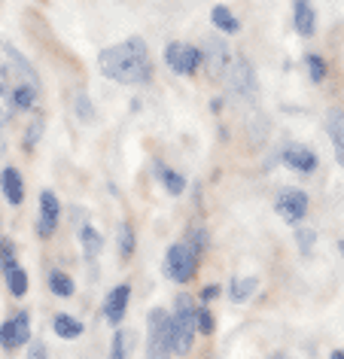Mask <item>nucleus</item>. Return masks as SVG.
Listing matches in <instances>:
<instances>
[{
	"instance_id": "f257e3e1",
	"label": "nucleus",
	"mask_w": 344,
	"mask_h": 359,
	"mask_svg": "<svg viewBox=\"0 0 344 359\" xmlns=\"http://www.w3.org/2000/svg\"><path fill=\"white\" fill-rule=\"evenodd\" d=\"M98 70L110 83L119 86H147L152 83V58L150 46L140 37H128L98 52Z\"/></svg>"
},
{
	"instance_id": "f03ea898",
	"label": "nucleus",
	"mask_w": 344,
	"mask_h": 359,
	"mask_svg": "<svg viewBox=\"0 0 344 359\" xmlns=\"http://www.w3.org/2000/svg\"><path fill=\"white\" fill-rule=\"evenodd\" d=\"M168 347L171 356H189L195 347V299L180 292L174 299V311L168 317Z\"/></svg>"
},
{
	"instance_id": "7ed1b4c3",
	"label": "nucleus",
	"mask_w": 344,
	"mask_h": 359,
	"mask_svg": "<svg viewBox=\"0 0 344 359\" xmlns=\"http://www.w3.org/2000/svg\"><path fill=\"white\" fill-rule=\"evenodd\" d=\"M198 268H201V259H198L192 250L183 244V241H177V244H171L165 250V259H161V274H165L168 280L186 286V283L195 280Z\"/></svg>"
},
{
	"instance_id": "20e7f679",
	"label": "nucleus",
	"mask_w": 344,
	"mask_h": 359,
	"mask_svg": "<svg viewBox=\"0 0 344 359\" xmlns=\"http://www.w3.org/2000/svg\"><path fill=\"white\" fill-rule=\"evenodd\" d=\"M223 83H225V88H229L234 97H238V101L253 104V101H256V95H259L256 67H253V61L244 58V55H234L232 58V65H229V70H225Z\"/></svg>"
},
{
	"instance_id": "39448f33",
	"label": "nucleus",
	"mask_w": 344,
	"mask_h": 359,
	"mask_svg": "<svg viewBox=\"0 0 344 359\" xmlns=\"http://www.w3.org/2000/svg\"><path fill=\"white\" fill-rule=\"evenodd\" d=\"M0 67L6 70V76H10L13 86H34V88H40L37 67H34L10 40H0Z\"/></svg>"
},
{
	"instance_id": "423d86ee",
	"label": "nucleus",
	"mask_w": 344,
	"mask_h": 359,
	"mask_svg": "<svg viewBox=\"0 0 344 359\" xmlns=\"http://www.w3.org/2000/svg\"><path fill=\"white\" fill-rule=\"evenodd\" d=\"M34 341L31 335V311H13L10 317L0 323V350L4 353H15L19 347H28Z\"/></svg>"
},
{
	"instance_id": "0eeeda50",
	"label": "nucleus",
	"mask_w": 344,
	"mask_h": 359,
	"mask_svg": "<svg viewBox=\"0 0 344 359\" xmlns=\"http://www.w3.org/2000/svg\"><path fill=\"white\" fill-rule=\"evenodd\" d=\"M201 55H204L201 70L207 74L211 83H220V79L225 76V70H229V65H232V58H234L229 40H225L223 34H211V37L201 43Z\"/></svg>"
},
{
	"instance_id": "6e6552de",
	"label": "nucleus",
	"mask_w": 344,
	"mask_h": 359,
	"mask_svg": "<svg viewBox=\"0 0 344 359\" xmlns=\"http://www.w3.org/2000/svg\"><path fill=\"white\" fill-rule=\"evenodd\" d=\"M165 65L171 67V74H177V76H195L198 70H201V65H204L201 46L171 40L165 46Z\"/></svg>"
},
{
	"instance_id": "1a4fd4ad",
	"label": "nucleus",
	"mask_w": 344,
	"mask_h": 359,
	"mask_svg": "<svg viewBox=\"0 0 344 359\" xmlns=\"http://www.w3.org/2000/svg\"><path fill=\"white\" fill-rule=\"evenodd\" d=\"M168 317L171 313L165 308H152L147 313V359H171Z\"/></svg>"
},
{
	"instance_id": "9d476101",
	"label": "nucleus",
	"mask_w": 344,
	"mask_h": 359,
	"mask_svg": "<svg viewBox=\"0 0 344 359\" xmlns=\"http://www.w3.org/2000/svg\"><path fill=\"white\" fill-rule=\"evenodd\" d=\"M307 192L296 189V186H284L277 195H274V213L286 226H298L305 217H307Z\"/></svg>"
},
{
	"instance_id": "9b49d317",
	"label": "nucleus",
	"mask_w": 344,
	"mask_h": 359,
	"mask_svg": "<svg viewBox=\"0 0 344 359\" xmlns=\"http://www.w3.org/2000/svg\"><path fill=\"white\" fill-rule=\"evenodd\" d=\"M128 304H131V283H116L110 292H107V299L101 304V311H98V317L107 320L113 329H119L125 323V313H128Z\"/></svg>"
},
{
	"instance_id": "f8f14e48",
	"label": "nucleus",
	"mask_w": 344,
	"mask_h": 359,
	"mask_svg": "<svg viewBox=\"0 0 344 359\" xmlns=\"http://www.w3.org/2000/svg\"><path fill=\"white\" fill-rule=\"evenodd\" d=\"M61 226V201L52 189H40V213H37V238L49 241Z\"/></svg>"
},
{
	"instance_id": "ddd939ff",
	"label": "nucleus",
	"mask_w": 344,
	"mask_h": 359,
	"mask_svg": "<svg viewBox=\"0 0 344 359\" xmlns=\"http://www.w3.org/2000/svg\"><path fill=\"white\" fill-rule=\"evenodd\" d=\"M277 161L286 165L289 170H296V174H314L317 165H320L317 152L311 147H305V143H286V147L277 152Z\"/></svg>"
},
{
	"instance_id": "4468645a",
	"label": "nucleus",
	"mask_w": 344,
	"mask_h": 359,
	"mask_svg": "<svg viewBox=\"0 0 344 359\" xmlns=\"http://www.w3.org/2000/svg\"><path fill=\"white\" fill-rule=\"evenodd\" d=\"M0 195H4L6 204H13V208H22L25 204V177L19 168L6 165L0 170Z\"/></svg>"
},
{
	"instance_id": "2eb2a0df",
	"label": "nucleus",
	"mask_w": 344,
	"mask_h": 359,
	"mask_svg": "<svg viewBox=\"0 0 344 359\" xmlns=\"http://www.w3.org/2000/svg\"><path fill=\"white\" fill-rule=\"evenodd\" d=\"M293 28L302 37H314V31H317L314 0H293Z\"/></svg>"
},
{
	"instance_id": "dca6fc26",
	"label": "nucleus",
	"mask_w": 344,
	"mask_h": 359,
	"mask_svg": "<svg viewBox=\"0 0 344 359\" xmlns=\"http://www.w3.org/2000/svg\"><path fill=\"white\" fill-rule=\"evenodd\" d=\"M326 134H329V140H332L335 158H338V165L344 168V110L341 107H332V110L326 113Z\"/></svg>"
},
{
	"instance_id": "f3484780",
	"label": "nucleus",
	"mask_w": 344,
	"mask_h": 359,
	"mask_svg": "<svg viewBox=\"0 0 344 359\" xmlns=\"http://www.w3.org/2000/svg\"><path fill=\"white\" fill-rule=\"evenodd\" d=\"M152 170H156L161 189H165L168 195H174V198H177V195H183V192H186V186H189V183H186V177L180 174L177 168H168L161 158H156V161H152Z\"/></svg>"
},
{
	"instance_id": "a211bd4d",
	"label": "nucleus",
	"mask_w": 344,
	"mask_h": 359,
	"mask_svg": "<svg viewBox=\"0 0 344 359\" xmlns=\"http://www.w3.org/2000/svg\"><path fill=\"white\" fill-rule=\"evenodd\" d=\"M10 104L15 113H37L40 110V88L34 86H13Z\"/></svg>"
},
{
	"instance_id": "6ab92c4d",
	"label": "nucleus",
	"mask_w": 344,
	"mask_h": 359,
	"mask_svg": "<svg viewBox=\"0 0 344 359\" xmlns=\"http://www.w3.org/2000/svg\"><path fill=\"white\" fill-rule=\"evenodd\" d=\"M52 332L61 338V341H77V338H83V332H86V326H83V320H77L74 313H55L52 317Z\"/></svg>"
},
{
	"instance_id": "aec40b11",
	"label": "nucleus",
	"mask_w": 344,
	"mask_h": 359,
	"mask_svg": "<svg viewBox=\"0 0 344 359\" xmlns=\"http://www.w3.org/2000/svg\"><path fill=\"white\" fill-rule=\"evenodd\" d=\"M46 286H49V292L55 295V299H74V292H77V280H74V274L61 271V268H49V274H46Z\"/></svg>"
},
{
	"instance_id": "412c9836",
	"label": "nucleus",
	"mask_w": 344,
	"mask_h": 359,
	"mask_svg": "<svg viewBox=\"0 0 344 359\" xmlns=\"http://www.w3.org/2000/svg\"><path fill=\"white\" fill-rule=\"evenodd\" d=\"M77 235H79V244H83L86 259H88V262H95V259L104 253V238H101V231H98L92 222H83V226L77 229Z\"/></svg>"
},
{
	"instance_id": "4be33fe9",
	"label": "nucleus",
	"mask_w": 344,
	"mask_h": 359,
	"mask_svg": "<svg viewBox=\"0 0 344 359\" xmlns=\"http://www.w3.org/2000/svg\"><path fill=\"white\" fill-rule=\"evenodd\" d=\"M211 25H213V28L220 31V34H229V37L241 31V19H238V15H234L225 4H216L213 10H211Z\"/></svg>"
},
{
	"instance_id": "5701e85b",
	"label": "nucleus",
	"mask_w": 344,
	"mask_h": 359,
	"mask_svg": "<svg viewBox=\"0 0 344 359\" xmlns=\"http://www.w3.org/2000/svg\"><path fill=\"white\" fill-rule=\"evenodd\" d=\"M0 277H4L6 292H10L13 299H25V295H28V290H31V280H28V271H25L22 265L10 268V271H4Z\"/></svg>"
},
{
	"instance_id": "b1692460",
	"label": "nucleus",
	"mask_w": 344,
	"mask_h": 359,
	"mask_svg": "<svg viewBox=\"0 0 344 359\" xmlns=\"http://www.w3.org/2000/svg\"><path fill=\"white\" fill-rule=\"evenodd\" d=\"M183 244L192 250L198 259H204L207 247H211V235H207V229L201 226V222H189V229H186V235H183Z\"/></svg>"
},
{
	"instance_id": "393cba45",
	"label": "nucleus",
	"mask_w": 344,
	"mask_h": 359,
	"mask_svg": "<svg viewBox=\"0 0 344 359\" xmlns=\"http://www.w3.org/2000/svg\"><path fill=\"white\" fill-rule=\"evenodd\" d=\"M116 250H119L122 262H131L134 250H138V235H134L131 222H119V231H116Z\"/></svg>"
},
{
	"instance_id": "a878e982",
	"label": "nucleus",
	"mask_w": 344,
	"mask_h": 359,
	"mask_svg": "<svg viewBox=\"0 0 344 359\" xmlns=\"http://www.w3.org/2000/svg\"><path fill=\"white\" fill-rule=\"evenodd\" d=\"M259 290V277H232L229 283V299L234 304H244L253 299V292Z\"/></svg>"
},
{
	"instance_id": "bb28decb",
	"label": "nucleus",
	"mask_w": 344,
	"mask_h": 359,
	"mask_svg": "<svg viewBox=\"0 0 344 359\" xmlns=\"http://www.w3.org/2000/svg\"><path fill=\"white\" fill-rule=\"evenodd\" d=\"M131 347H134V332L119 326L113 332V341H110V356L107 359H131Z\"/></svg>"
},
{
	"instance_id": "cd10ccee",
	"label": "nucleus",
	"mask_w": 344,
	"mask_h": 359,
	"mask_svg": "<svg viewBox=\"0 0 344 359\" xmlns=\"http://www.w3.org/2000/svg\"><path fill=\"white\" fill-rule=\"evenodd\" d=\"M43 128H46V119H43V113L37 110V113H34V119L25 125V134H22V149L25 152L37 149V143L43 140Z\"/></svg>"
},
{
	"instance_id": "c85d7f7f",
	"label": "nucleus",
	"mask_w": 344,
	"mask_h": 359,
	"mask_svg": "<svg viewBox=\"0 0 344 359\" xmlns=\"http://www.w3.org/2000/svg\"><path fill=\"white\" fill-rule=\"evenodd\" d=\"M74 113H77V119L83 125L95 122V104H92V97H88L86 88H77L74 92Z\"/></svg>"
},
{
	"instance_id": "c756f323",
	"label": "nucleus",
	"mask_w": 344,
	"mask_h": 359,
	"mask_svg": "<svg viewBox=\"0 0 344 359\" xmlns=\"http://www.w3.org/2000/svg\"><path fill=\"white\" fill-rule=\"evenodd\" d=\"M216 332V317L211 311V304H195V335L211 338Z\"/></svg>"
},
{
	"instance_id": "7c9ffc66",
	"label": "nucleus",
	"mask_w": 344,
	"mask_h": 359,
	"mask_svg": "<svg viewBox=\"0 0 344 359\" xmlns=\"http://www.w3.org/2000/svg\"><path fill=\"white\" fill-rule=\"evenodd\" d=\"M305 70H307L311 83H326V76H329V65H326V58L317 55V52H307L305 55Z\"/></svg>"
},
{
	"instance_id": "2f4dec72",
	"label": "nucleus",
	"mask_w": 344,
	"mask_h": 359,
	"mask_svg": "<svg viewBox=\"0 0 344 359\" xmlns=\"http://www.w3.org/2000/svg\"><path fill=\"white\" fill-rule=\"evenodd\" d=\"M19 265V247L10 235H0V274Z\"/></svg>"
},
{
	"instance_id": "473e14b6",
	"label": "nucleus",
	"mask_w": 344,
	"mask_h": 359,
	"mask_svg": "<svg viewBox=\"0 0 344 359\" xmlns=\"http://www.w3.org/2000/svg\"><path fill=\"white\" fill-rule=\"evenodd\" d=\"M293 241H296V247H298V253L302 256H311V250H314V241H317V229L311 226H298L293 229Z\"/></svg>"
},
{
	"instance_id": "72a5a7b5",
	"label": "nucleus",
	"mask_w": 344,
	"mask_h": 359,
	"mask_svg": "<svg viewBox=\"0 0 344 359\" xmlns=\"http://www.w3.org/2000/svg\"><path fill=\"white\" fill-rule=\"evenodd\" d=\"M220 283H207V286H201V292H198V302L201 304H211V302H216L220 299Z\"/></svg>"
},
{
	"instance_id": "f704fd0d",
	"label": "nucleus",
	"mask_w": 344,
	"mask_h": 359,
	"mask_svg": "<svg viewBox=\"0 0 344 359\" xmlns=\"http://www.w3.org/2000/svg\"><path fill=\"white\" fill-rule=\"evenodd\" d=\"M25 359H49L46 344H43V341H31V344H28V356H25Z\"/></svg>"
},
{
	"instance_id": "c9c22d12",
	"label": "nucleus",
	"mask_w": 344,
	"mask_h": 359,
	"mask_svg": "<svg viewBox=\"0 0 344 359\" xmlns=\"http://www.w3.org/2000/svg\"><path fill=\"white\" fill-rule=\"evenodd\" d=\"M211 113H223V97H213L211 101Z\"/></svg>"
},
{
	"instance_id": "e433bc0d",
	"label": "nucleus",
	"mask_w": 344,
	"mask_h": 359,
	"mask_svg": "<svg viewBox=\"0 0 344 359\" xmlns=\"http://www.w3.org/2000/svg\"><path fill=\"white\" fill-rule=\"evenodd\" d=\"M4 125H6V113H4V107H0V134H4Z\"/></svg>"
},
{
	"instance_id": "4c0bfd02",
	"label": "nucleus",
	"mask_w": 344,
	"mask_h": 359,
	"mask_svg": "<svg viewBox=\"0 0 344 359\" xmlns=\"http://www.w3.org/2000/svg\"><path fill=\"white\" fill-rule=\"evenodd\" d=\"M329 359H344V350H332Z\"/></svg>"
},
{
	"instance_id": "58836bf2",
	"label": "nucleus",
	"mask_w": 344,
	"mask_h": 359,
	"mask_svg": "<svg viewBox=\"0 0 344 359\" xmlns=\"http://www.w3.org/2000/svg\"><path fill=\"white\" fill-rule=\"evenodd\" d=\"M268 359H293V356H286V353H280V350H277V353H271Z\"/></svg>"
},
{
	"instance_id": "ea45409f",
	"label": "nucleus",
	"mask_w": 344,
	"mask_h": 359,
	"mask_svg": "<svg viewBox=\"0 0 344 359\" xmlns=\"http://www.w3.org/2000/svg\"><path fill=\"white\" fill-rule=\"evenodd\" d=\"M338 253H341V259H344V241H338Z\"/></svg>"
},
{
	"instance_id": "a19ab883",
	"label": "nucleus",
	"mask_w": 344,
	"mask_h": 359,
	"mask_svg": "<svg viewBox=\"0 0 344 359\" xmlns=\"http://www.w3.org/2000/svg\"><path fill=\"white\" fill-rule=\"evenodd\" d=\"M0 229H4V219H0Z\"/></svg>"
},
{
	"instance_id": "79ce46f5",
	"label": "nucleus",
	"mask_w": 344,
	"mask_h": 359,
	"mask_svg": "<svg viewBox=\"0 0 344 359\" xmlns=\"http://www.w3.org/2000/svg\"><path fill=\"white\" fill-rule=\"evenodd\" d=\"M204 359H213V356H204Z\"/></svg>"
}]
</instances>
